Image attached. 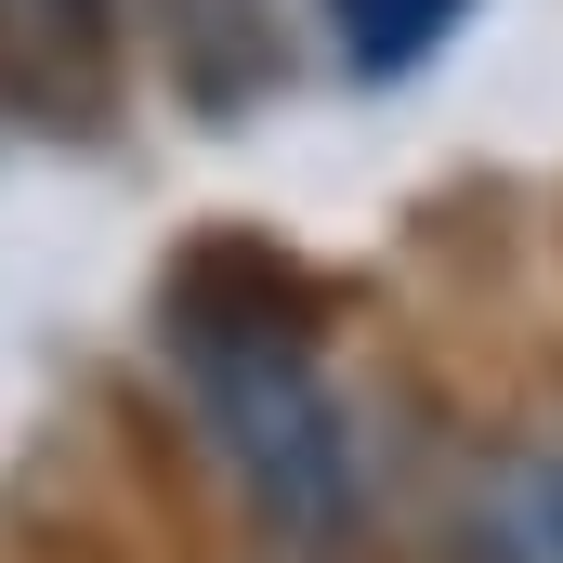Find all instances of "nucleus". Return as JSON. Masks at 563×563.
<instances>
[{
    "label": "nucleus",
    "mask_w": 563,
    "mask_h": 563,
    "mask_svg": "<svg viewBox=\"0 0 563 563\" xmlns=\"http://www.w3.org/2000/svg\"><path fill=\"white\" fill-rule=\"evenodd\" d=\"M459 13H472V0H328V26H341L354 79H407L420 53L459 40Z\"/></svg>",
    "instance_id": "3"
},
{
    "label": "nucleus",
    "mask_w": 563,
    "mask_h": 563,
    "mask_svg": "<svg viewBox=\"0 0 563 563\" xmlns=\"http://www.w3.org/2000/svg\"><path fill=\"white\" fill-rule=\"evenodd\" d=\"M459 551L472 563H563V432L551 445H511V459L472 485Z\"/></svg>",
    "instance_id": "2"
},
{
    "label": "nucleus",
    "mask_w": 563,
    "mask_h": 563,
    "mask_svg": "<svg viewBox=\"0 0 563 563\" xmlns=\"http://www.w3.org/2000/svg\"><path fill=\"white\" fill-rule=\"evenodd\" d=\"M170 367L223 445L236 498L276 538L328 551L354 525V420H341L314 301L263 276V250H197V276L170 288Z\"/></svg>",
    "instance_id": "1"
}]
</instances>
